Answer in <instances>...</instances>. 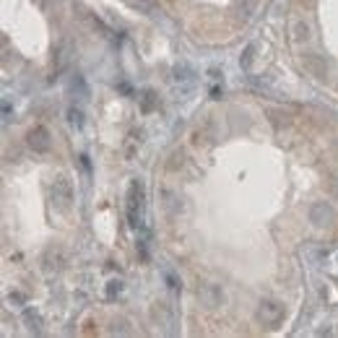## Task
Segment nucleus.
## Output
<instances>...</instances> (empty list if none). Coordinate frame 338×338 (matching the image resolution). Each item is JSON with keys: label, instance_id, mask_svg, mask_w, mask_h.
Returning <instances> with one entry per match:
<instances>
[{"label": "nucleus", "instance_id": "nucleus-6", "mask_svg": "<svg viewBox=\"0 0 338 338\" xmlns=\"http://www.w3.org/2000/svg\"><path fill=\"white\" fill-rule=\"evenodd\" d=\"M333 219H336V211L325 200H318L310 206V221L315 227H328V224H333Z\"/></svg>", "mask_w": 338, "mask_h": 338}, {"label": "nucleus", "instance_id": "nucleus-11", "mask_svg": "<svg viewBox=\"0 0 338 338\" xmlns=\"http://www.w3.org/2000/svg\"><path fill=\"white\" fill-rule=\"evenodd\" d=\"M164 281H167V286H169L172 291H179V289H182V281H179V276H177L172 268H164Z\"/></svg>", "mask_w": 338, "mask_h": 338}, {"label": "nucleus", "instance_id": "nucleus-9", "mask_svg": "<svg viewBox=\"0 0 338 338\" xmlns=\"http://www.w3.org/2000/svg\"><path fill=\"white\" fill-rule=\"evenodd\" d=\"M24 320H26V328L32 330V333H42V318H39V312L24 310Z\"/></svg>", "mask_w": 338, "mask_h": 338}, {"label": "nucleus", "instance_id": "nucleus-5", "mask_svg": "<svg viewBox=\"0 0 338 338\" xmlns=\"http://www.w3.org/2000/svg\"><path fill=\"white\" fill-rule=\"evenodd\" d=\"M198 299L208 310H216V307L224 304V291L216 284H203V286H198Z\"/></svg>", "mask_w": 338, "mask_h": 338}, {"label": "nucleus", "instance_id": "nucleus-17", "mask_svg": "<svg viewBox=\"0 0 338 338\" xmlns=\"http://www.w3.org/2000/svg\"><path fill=\"white\" fill-rule=\"evenodd\" d=\"M211 99H221V89H219V86L211 89Z\"/></svg>", "mask_w": 338, "mask_h": 338}, {"label": "nucleus", "instance_id": "nucleus-1", "mask_svg": "<svg viewBox=\"0 0 338 338\" xmlns=\"http://www.w3.org/2000/svg\"><path fill=\"white\" fill-rule=\"evenodd\" d=\"M141 208H143V187L138 179H133L127 185V219H130L133 229L141 227Z\"/></svg>", "mask_w": 338, "mask_h": 338}, {"label": "nucleus", "instance_id": "nucleus-3", "mask_svg": "<svg viewBox=\"0 0 338 338\" xmlns=\"http://www.w3.org/2000/svg\"><path fill=\"white\" fill-rule=\"evenodd\" d=\"M26 141H29V148H32L34 154H44V151H50V146H52V138H50V130L44 125H36L29 130L26 135Z\"/></svg>", "mask_w": 338, "mask_h": 338}, {"label": "nucleus", "instance_id": "nucleus-13", "mask_svg": "<svg viewBox=\"0 0 338 338\" xmlns=\"http://www.w3.org/2000/svg\"><path fill=\"white\" fill-rule=\"evenodd\" d=\"M120 291H123V281L112 279L107 284V289H104V294H107V299H115V297H120Z\"/></svg>", "mask_w": 338, "mask_h": 338}, {"label": "nucleus", "instance_id": "nucleus-15", "mask_svg": "<svg viewBox=\"0 0 338 338\" xmlns=\"http://www.w3.org/2000/svg\"><path fill=\"white\" fill-rule=\"evenodd\" d=\"M294 36H297V39H307V36H310V29H307V24H297L294 26Z\"/></svg>", "mask_w": 338, "mask_h": 338}, {"label": "nucleus", "instance_id": "nucleus-10", "mask_svg": "<svg viewBox=\"0 0 338 338\" xmlns=\"http://www.w3.org/2000/svg\"><path fill=\"white\" fill-rule=\"evenodd\" d=\"M68 125L76 127V130H81V127H84V112L76 109V107H71V109H68Z\"/></svg>", "mask_w": 338, "mask_h": 338}, {"label": "nucleus", "instance_id": "nucleus-8", "mask_svg": "<svg viewBox=\"0 0 338 338\" xmlns=\"http://www.w3.org/2000/svg\"><path fill=\"white\" fill-rule=\"evenodd\" d=\"M71 91L78 96V99H89V86H86V81L81 73H76V76L71 78Z\"/></svg>", "mask_w": 338, "mask_h": 338}, {"label": "nucleus", "instance_id": "nucleus-2", "mask_svg": "<svg viewBox=\"0 0 338 338\" xmlns=\"http://www.w3.org/2000/svg\"><path fill=\"white\" fill-rule=\"evenodd\" d=\"M52 200H55V206L60 208V211H68L73 203V185L71 179H68L65 175L55 177V182H52Z\"/></svg>", "mask_w": 338, "mask_h": 338}, {"label": "nucleus", "instance_id": "nucleus-14", "mask_svg": "<svg viewBox=\"0 0 338 338\" xmlns=\"http://www.w3.org/2000/svg\"><path fill=\"white\" fill-rule=\"evenodd\" d=\"M252 52H255V44H247V47H245V52H242V57H239V65H242L245 71L252 65Z\"/></svg>", "mask_w": 338, "mask_h": 338}, {"label": "nucleus", "instance_id": "nucleus-7", "mask_svg": "<svg viewBox=\"0 0 338 338\" xmlns=\"http://www.w3.org/2000/svg\"><path fill=\"white\" fill-rule=\"evenodd\" d=\"M172 76H175V84H179V86H193L195 71L187 63H177L175 68H172Z\"/></svg>", "mask_w": 338, "mask_h": 338}, {"label": "nucleus", "instance_id": "nucleus-12", "mask_svg": "<svg viewBox=\"0 0 338 338\" xmlns=\"http://www.w3.org/2000/svg\"><path fill=\"white\" fill-rule=\"evenodd\" d=\"M154 107H156V96H154L151 89H146V91L141 94V109H143V112H151Z\"/></svg>", "mask_w": 338, "mask_h": 338}, {"label": "nucleus", "instance_id": "nucleus-4", "mask_svg": "<svg viewBox=\"0 0 338 338\" xmlns=\"http://www.w3.org/2000/svg\"><path fill=\"white\" fill-rule=\"evenodd\" d=\"M258 318H260V322H266V325H276V322H281V318H284V304L273 302V299H263L258 307Z\"/></svg>", "mask_w": 338, "mask_h": 338}, {"label": "nucleus", "instance_id": "nucleus-16", "mask_svg": "<svg viewBox=\"0 0 338 338\" xmlns=\"http://www.w3.org/2000/svg\"><path fill=\"white\" fill-rule=\"evenodd\" d=\"M138 252H141V260H148V250L143 242H138Z\"/></svg>", "mask_w": 338, "mask_h": 338}]
</instances>
